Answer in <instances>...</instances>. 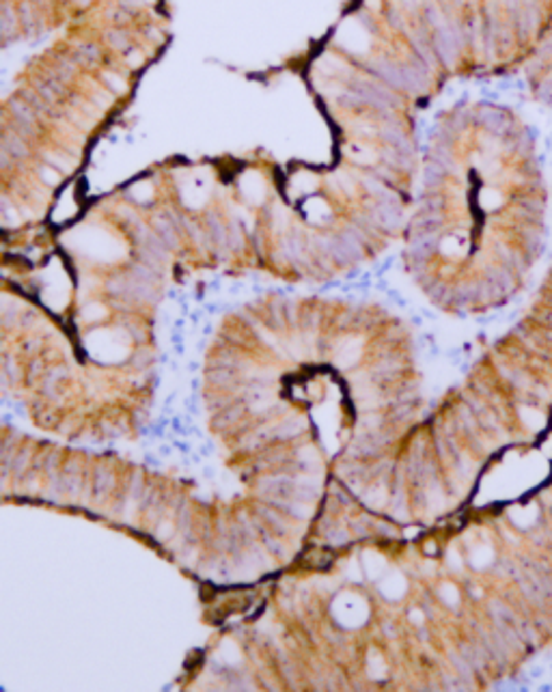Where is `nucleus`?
<instances>
[{
	"label": "nucleus",
	"instance_id": "obj_6",
	"mask_svg": "<svg viewBox=\"0 0 552 692\" xmlns=\"http://www.w3.org/2000/svg\"><path fill=\"white\" fill-rule=\"evenodd\" d=\"M362 567L367 569V574L371 578H378V576L384 572V559L376 552H367L362 557Z\"/></svg>",
	"mask_w": 552,
	"mask_h": 692
},
{
	"label": "nucleus",
	"instance_id": "obj_19",
	"mask_svg": "<svg viewBox=\"0 0 552 692\" xmlns=\"http://www.w3.org/2000/svg\"><path fill=\"white\" fill-rule=\"evenodd\" d=\"M108 41L114 48H126L128 46V39H126V35H123L121 30H112V33H108Z\"/></svg>",
	"mask_w": 552,
	"mask_h": 692
},
{
	"label": "nucleus",
	"instance_id": "obj_7",
	"mask_svg": "<svg viewBox=\"0 0 552 692\" xmlns=\"http://www.w3.org/2000/svg\"><path fill=\"white\" fill-rule=\"evenodd\" d=\"M444 175H446V171L442 169V166H440L438 162L430 160V164L425 166V184H427V188L440 186V181L444 179Z\"/></svg>",
	"mask_w": 552,
	"mask_h": 692
},
{
	"label": "nucleus",
	"instance_id": "obj_14",
	"mask_svg": "<svg viewBox=\"0 0 552 692\" xmlns=\"http://www.w3.org/2000/svg\"><path fill=\"white\" fill-rule=\"evenodd\" d=\"M37 93H39V95L44 97L48 104H56V99H58V93L52 89L48 82H39V85H37Z\"/></svg>",
	"mask_w": 552,
	"mask_h": 692
},
{
	"label": "nucleus",
	"instance_id": "obj_25",
	"mask_svg": "<svg viewBox=\"0 0 552 692\" xmlns=\"http://www.w3.org/2000/svg\"><path fill=\"white\" fill-rule=\"evenodd\" d=\"M410 617H412V621H416V623H421V621H423V615H421L419 610H412Z\"/></svg>",
	"mask_w": 552,
	"mask_h": 692
},
{
	"label": "nucleus",
	"instance_id": "obj_8",
	"mask_svg": "<svg viewBox=\"0 0 552 692\" xmlns=\"http://www.w3.org/2000/svg\"><path fill=\"white\" fill-rule=\"evenodd\" d=\"M44 160H46V164L54 166V169L60 171V173H69L71 169H74V162H71L67 155H60V153H54V151H44Z\"/></svg>",
	"mask_w": 552,
	"mask_h": 692
},
{
	"label": "nucleus",
	"instance_id": "obj_10",
	"mask_svg": "<svg viewBox=\"0 0 552 692\" xmlns=\"http://www.w3.org/2000/svg\"><path fill=\"white\" fill-rule=\"evenodd\" d=\"M37 173L41 177V181L48 184V186H54L60 179V171H56L54 166H50V164H41L39 169H37Z\"/></svg>",
	"mask_w": 552,
	"mask_h": 692
},
{
	"label": "nucleus",
	"instance_id": "obj_13",
	"mask_svg": "<svg viewBox=\"0 0 552 692\" xmlns=\"http://www.w3.org/2000/svg\"><path fill=\"white\" fill-rule=\"evenodd\" d=\"M278 505L283 507V509H287L291 516H298V518H306L309 513H311V507L302 505L300 500H298V502H278Z\"/></svg>",
	"mask_w": 552,
	"mask_h": 692
},
{
	"label": "nucleus",
	"instance_id": "obj_4",
	"mask_svg": "<svg viewBox=\"0 0 552 692\" xmlns=\"http://www.w3.org/2000/svg\"><path fill=\"white\" fill-rule=\"evenodd\" d=\"M280 253L285 255V259L298 263V261L304 259V246H302L298 235H289V237H283V242H280Z\"/></svg>",
	"mask_w": 552,
	"mask_h": 692
},
{
	"label": "nucleus",
	"instance_id": "obj_18",
	"mask_svg": "<svg viewBox=\"0 0 552 692\" xmlns=\"http://www.w3.org/2000/svg\"><path fill=\"white\" fill-rule=\"evenodd\" d=\"M440 595H442V600H444L446 604H451V606H455L457 600H460V597H457L455 586H451V584H444V586H442V591H440Z\"/></svg>",
	"mask_w": 552,
	"mask_h": 692
},
{
	"label": "nucleus",
	"instance_id": "obj_3",
	"mask_svg": "<svg viewBox=\"0 0 552 692\" xmlns=\"http://www.w3.org/2000/svg\"><path fill=\"white\" fill-rule=\"evenodd\" d=\"M207 235L212 237V242L218 248H229V229L216 214L207 216Z\"/></svg>",
	"mask_w": 552,
	"mask_h": 692
},
{
	"label": "nucleus",
	"instance_id": "obj_11",
	"mask_svg": "<svg viewBox=\"0 0 552 692\" xmlns=\"http://www.w3.org/2000/svg\"><path fill=\"white\" fill-rule=\"evenodd\" d=\"M302 427H304V421H302V418H289V421H285L278 427V436H294Z\"/></svg>",
	"mask_w": 552,
	"mask_h": 692
},
{
	"label": "nucleus",
	"instance_id": "obj_12",
	"mask_svg": "<svg viewBox=\"0 0 552 692\" xmlns=\"http://www.w3.org/2000/svg\"><path fill=\"white\" fill-rule=\"evenodd\" d=\"M242 242H244V237H242V229H239L237 222H231L229 225V248H242Z\"/></svg>",
	"mask_w": 552,
	"mask_h": 692
},
{
	"label": "nucleus",
	"instance_id": "obj_23",
	"mask_svg": "<svg viewBox=\"0 0 552 692\" xmlns=\"http://www.w3.org/2000/svg\"><path fill=\"white\" fill-rule=\"evenodd\" d=\"M171 533H173V526H171V524H162L160 531H158V537H160V539H166Z\"/></svg>",
	"mask_w": 552,
	"mask_h": 692
},
{
	"label": "nucleus",
	"instance_id": "obj_5",
	"mask_svg": "<svg viewBox=\"0 0 552 692\" xmlns=\"http://www.w3.org/2000/svg\"><path fill=\"white\" fill-rule=\"evenodd\" d=\"M380 591L386 595V597H391V600H397V597H401L403 591H405V580H403V576H401V574H391L389 578L380 584Z\"/></svg>",
	"mask_w": 552,
	"mask_h": 692
},
{
	"label": "nucleus",
	"instance_id": "obj_9",
	"mask_svg": "<svg viewBox=\"0 0 552 692\" xmlns=\"http://www.w3.org/2000/svg\"><path fill=\"white\" fill-rule=\"evenodd\" d=\"M22 99H24L37 114H44V112L50 110V104H48L44 97H41L37 91H24V93H22Z\"/></svg>",
	"mask_w": 552,
	"mask_h": 692
},
{
	"label": "nucleus",
	"instance_id": "obj_21",
	"mask_svg": "<svg viewBox=\"0 0 552 692\" xmlns=\"http://www.w3.org/2000/svg\"><path fill=\"white\" fill-rule=\"evenodd\" d=\"M104 80H106V85H108L114 93H121V91H123V82H121L117 76H112V73H106V76H104Z\"/></svg>",
	"mask_w": 552,
	"mask_h": 692
},
{
	"label": "nucleus",
	"instance_id": "obj_20",
	"mask_svg": "<svg viewBox=\"0 0 552 692\" xmlns=\"http://www.w3.org/2000/svg\"><path fill=\"white\" fill-rule=\"evenodd\" d=\"M347 539H350V537H347V533H345V531H341V528L328 533V541H330V543H335V546H341V543H345Z\"/></svg>",
	"mask_w": 552,
	"mask_h": 692
},
{
	"label": "nucleus",
	"instance_id": "obj_16",
	"mask_svg": "<svg viewBox=\"0 0 552 692\" xmlns=\"http://www.w3.org/2000/svg\"><path fill=\"white\" fill-rule=\"evenodd\" d=\"M369 673H371V677H384V664H382L378 654H371V658H369Z\"/></svg>",
	"mask_w": 552,
	"mask_h": 692
},
{
	"label": "nucleus",
	"instance_id": "obj_24",
	"mask_svg": "<svg viewBox=\"0 0 552 692\" xmlns=\"http://www.w3.org/2000/svg\"><path fill=\"white\" fill-rule=\"evenodd\" d=\"M130 60H132L130 65H132V67H136V65H140V60H142V58H140V54H136V52H132V58H130Z\"/></svg>",
	"mask_w": 552,
	"mask_h": 692
},
{
	"label": "nucleus",
	"instance_id": "obj_22",
	"mask_svg": "<svg viewBox=\"0 0 552 692\" xmlns=\"http://www.w3.org/2000/svg\"><path fill=\"white\" fill-rule=\"evenodd\" d=\"M15 158H13V155L11 153H9V151H5V149H0V166H3V169H9V166H11V162H13Z\"/></svg>",
	"mask_w": 552,
	"mask_h": 692
},
{
	"label": "nucleus",
	"instance_id": "obj_2",
	"mask_svg": "<svg viewBox=\"0 0 552 692\" xmlns=\"http://www.w3.org/2000/svg\"><path fill=\"white\" fill-rule=\"evenodd\" d=\"M0 149H5L13 155L15 160H24L28 158V145L24 140V136H19L17 132H11V130H7L3 134V145H0Z\"/></svg>",
	"mask_w": 552,
	"mask_h": 692
},
{
	"label": "nucleus",
	"instance_id": "obj_15",
	"mask_svg": "<svg viewBox=\"0 0 552 692\" xmlns=\"http://www.w3.org/2000/svg\"><path fill=\"white\" fill-rule=\"evenodd\" d=\"M364 500H367L371 507H380L382 502L386 500V494H384V490H380V487H373L371 492H367V494H364Z\"/></svg>",
	"mask_w": 552,
	"mask_h": 692
},
{
	"label": "nucleus",
	"instance_id": "obj_17",
	"mask_svg": "<svg viewBox=\"0 0 552 692\" xmlns=\"http://www.w3.org/2000/svg\"><path fill=\"white\" fill-rule=\"evenodd\" d=\"M97 56H99V50L95 46H82L80 52H78V58L80 60H87V63L89 60H95Z\"/></svg>",
	"mask_w": 552,
	"mask_h": 692
},
{
	"label": "nucleus",
	"instance_id": "obj_1",
	"mask_svg": "<svg viewBox=\"0 0 552 692\" xmlns=\"http://www.w3.org/2000/svg\"><path fill=\"white\" fill-rule=\"evenodd\" d=\"M371 220H373V225L384 229V231H393V229H397L401 225V209H399V203H384V201H378L376 205L371 207Z\"/></svg>",
	"mask_w": 552,
	"mask_h": 692
}]
</instances>
